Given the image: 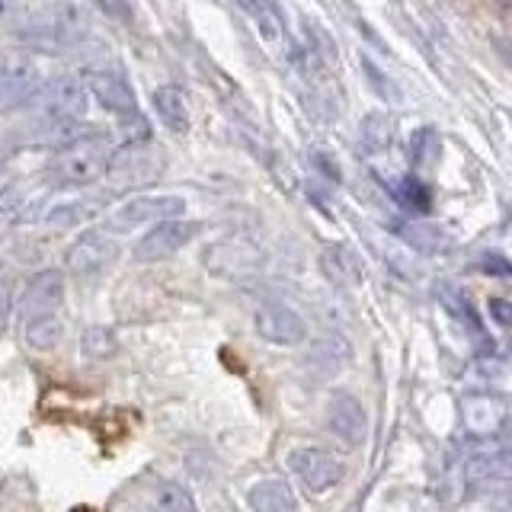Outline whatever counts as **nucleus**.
<instances>
[{
  "label": "nucleus",
  "instance_id": "nucleus-1",
  "mask_svg": "<svg viewBox=\"0 0 512 512\" xmlns=\"http://www.w3.org/2000/svg\"><path fill=\"white\" fill-rule=\"evenodd\" d=\"M16 36L36 52H64L87 36V16L68 0H48L26 16Z\"/></svg>",
  "mask_w": 512,
  "mask_h": 512
},
{
  "label": "nucleus",
  "instance_id": "nucleus-2",
  "mask_svg": "<svg viewBox=\"0 0 512 512\" xmlns=\"http://www.w3.org/2000/svg\"><path fill=\"white\" fill-rule=\"evenodd\" d=\"M112 151L103 144L100 132L87 135L80 141L64 144L55 151V157L48 160V183H55L58 189H77V186H90L96 180H103L106 167H109Z\"/></svg>",
  "mask_w": 512,
  "mask_h": 512
},
{
  "label": "nucleus",
  "instance_id": "nucleus-3",
  "mask_svg": "<svg viewBox=\"0 0 512 512\" xmlns=\"http://www.w3.org/2000/svg\"><path fill=\"white\" fill-rule=\"evenodd\" d=\"M29 103L36 106L45 125H71L87 116L90 93L77 74H58L52 80H45V84H39Z\"/></svg>",
  "mask_w": 512,
  "mask_h": 512
},
{
  "label": "nucleus",
  "instance_id": "nucleus-4",
  "mask_svg": "<svg viewBox=\"0 0 512 512\" xmlns=\"http://www.w3.org/2000/svg\"><path fill=\"white\" fill-rule=\"evenodd\" d=\"M288 471L311 496H324L327 490L340 487L346 477V461L320 445H298L288 452Z\"/></svg>",
  "mask_w": 512,
  "mask_h": 512
},
{
  "label": "nucleus",
  "instance_id": "nucleus-5",
  "mask_svg": "<svg viewBox=\"0 0 512 512\" xmlns=\"http://www.w3.org/2000/svg\"><path fill=\"white\" fill-rule=\"evenodd\" d=\"M199 234H202L199 221H189V218L157 221V224H151V228H144V234L132 244V256H135V263L170 260L173 253H180L183 247H189Z\"/></svg>",
  "mask_w": 512,
  "mask_h": 512
},
{
  "label": "nucleus",
  "instance_id": "nucleus-6",
  "mask_svg": "<svg viewBox=\"0 0 512 512\" xmlns=\"http://www.w3.org/2000/svg\"><path fill=\"white\" fill-rule=\"evenodd\" d=\"M186 202L180 196H135L122 202L116 212L106 218V234H128L138 228H151L157 221L183 218Z\"/></svg>",
  "mask_w": 512,
  "mask_h": 512
},
{
  "label": "nucleus",
  "instance_id": "nucleus-7",
  "mask_svg": "<svg viewBox=\"0 0 512 512\" xmlns=\"http://www.w3.org/2000/svg\"><path fill=\"white\" fill-rule=\"evenodd\" d=\"M119 253H122V247L112 234L87 231V234H80L68 250H64V269L77 279H93V276H100L106 266L116 263Z\"/></svg>",
  "mask_w": 512,
  "mask_h": 512
},
{
  "label": "nucleus",
  "instance_id": "nucleus-8",
  "mask_svg": "<svg viewBox=\"0 0 512 512\" xmlns=\"http://www.w3.org/2000/svg\"><path fill=\"white\" fill-rule=\"evenodd\" d=\"M253 330L272 346H301L308 343V324L285 301H263L253 311Z\"/></svg>",
  "mask_w": 512,
  "mask_h": 512
},
{
  "label": "nucleus",
  "instance_id": "nucleus-9",
  "mask_svg": "<svg viewBox=\"0 0 512 512\" xmlns=\"http://www.w3.org/2000/svg\"><path fill=\"white\" fill-rule=\"evenodd\" d=\"M327 432L343 448H359L368 436V413L365 404L349 391H333L324 407Z\"/></svg>",
  "mask_w": 512,
  "mask_h": 512
},
{
  "label": "nucleus",
  "instance_id": "nucleus-10",
  "mask_svg": "<svg viewBox=\"0 0 512 512\" xmlns=\"http://www.w3.org/2000/svg\"><path fill=\"white\" fill-rule=\"evenodd\" d=\"M64 272L61 269H42L36 272L20 298V324L29 320H42V317H64Z\"/></svg>",
  "mask_w": 512,
  "mask_h": 512
},
{
  "label": "nucleus",
  "instance_id": "nucleus-11",
  "mask_svg": "<svg viewBox=\"0 0 512 512\" xmlns=\"http://www.w3.org/2000/svg\"><path fill=\"white\" fill-rule=\"evenodd\" d=\"M84 87H87V93L93 96V100L109 112V116L125 119V122L138 119L135 90L125 80L122 71H116V68H93V71H87Z\"/></svg>",
  "mask_w": 512,
  "mask_h": 512
},
{
  "label": "nucleus",
  "instance_id": "nucleus-12",
  "mask_svg": "<svg viewBox=\"0 0 512 512\" xmlns=\"http://www.w3.org/2000/svg\"><path fill=\"white\" fill-rule=\"evenodd\" d=\"M157 173H160V160H157V151H151L148 141H128V148L112 154L106 167V176L128 186L151 183Z\"/></svg>",
  "mask_w": 512,
  "mask_h": 512
},
{
  "label": "nucleus",
  "instance_id": "nucleus-13",
  "mask_svg": "<svg viewBox=\"0 0 512 512\" xmlns=\"http://www.w3.org/2000/svg\"><path fill=\"white\" fill-rule=\"evenodd\" d=\"M349 359H352V349H349V343L343 340V336L340 333H324V336H317V340L311 343L304 365H308V372L317 381H327L333 375H340L343 368L349 365Z\"/></svg>",
  "mask_w": 512,
  "mask_h": 512
},
{
  "label": "nucleus",
  "instance_id": "nucleus-14",
  "mask_svg": "<svg viewBox=\"0 0 512 512\" xmlns=\"http://www.w3.org/2000/svg\"><path fill=\"white\" fill-rule=\"evenodd\" d=\"M42 84L36 68L26 61H7L0 64V112H10L32 100V93Z\"/></svg>",
  "mask_w": 512,
  "mask_h": 512
},
{
  "label": "nucleus",
  "instance_id": "nucleus-15",
  "mask_svg": "<svg viewBox=\"0 0 512 512\" xmlns=\"http://www.w3.org/2000/svg\"><path fill=\"white\" fill-rule=\"evenodd\" d=\"M461 416H464V426H468L474 436H493V432H500V426L506 423V404H503V397H496V394H471V397H464Z\"/></svg>",
  "mask_w": 512,
  "mask_h": 512
},
{
  "label": "nucleus",
  "instance_id": "nucleus-16",
  "mask_svg": "<svg viewBox=\"0 0 512 512\" xmlns=\"http://www.w3.org/2000/svg\"><path fill=\"white\" fill-rule=\"evenodd\" d=\"M250 512H298V496L279 477H263L247 490Z\"/></svg>",
  "mask_w": 512,
  "mask_h": 512
},
{
  "label": "nucleus",
  "instance_id": "nucleus-17",
  "mask_svg": "<svg viewBox=\"0 0 512 512\" xmlns=\"http://www.w3.org/2000/svg\"><path fill=\"white\" fill-rule=\"evenodd\" d=\"M144 512H199L192 493L176 480H154L144 493Z\"/></svg>",
  "mask_w": 512,
  "mask_h": 512
},
{
  "label": "nucleus",
  "instance_id": "nucleus-18",
  "mask_svg": "<svg viewBox=\"0 0 512 512\" xmlns=\"http://www.w3.org/2000/svg\"><path fill=\"white\" fill-rule=\"evenodd\" d=\"M151 103H154L157 119L164 122V128H170L173 135L189 132V106H186V96L180 87H157Z\"/></svg>",
  "mask_w": 512,
  "mask_h": 512
},
{
  "label": "nucleus",
  "instance_id": "nucleus-19",
  "mask_svg": "<svg viewBox=\"0 0 512 512\" xmlns=\"http://www.w3.org/2000/svg\"><path fill=\"white\" fill-rule=\"evenodd\" d=\"M320 266H324V272H327V276L336 285H352V282L362 276L359 260L346 247H330V250H324V256H320Z\"/></svg>",
  "mask_w": 512,
  "mask_h": 512
},
{
  "label": "nucleus",
  "instance_id": "nucleus-20",
  "mask_svg": "<svg viewBox=\"0 0 512 512\" xmlns=\"http://www.w3.org/2000/svg\"><path fill=\"white\" fill-rule=\"evenodd\" d=\"M468 480L474 487H493L506 480V455L503 452H484L468 464Z\"/></svg>",
  "mask_w": 512,
  "mask_h": 512
},
{
  "label": "nucleus",
  "instance_id": "nucleus-21",
  "mask_svg": "<svg viewBox=\"0 0 512 512\" xmlns=\"http://www.w3.org/2000/svg\"><path fill=\"white\" fill-rule=\"evenodd\" d=\"M80 349H84L87 359H112L119 352V336L109 327H87L84 336H80Z\"/></svg>",
  "mask_w": 512,
  "mask_h": 512
},
{
  "label": "nucleus",
  "instance_id": "nucleus-22",
  "mask_svg": "<svg viewBox=\"0 0 512 512\" xmlns=\"http://www.w3.org/2000/svg\"><path fill=\"white\" fill-rule=\"evenodd\" d=\"M13 298H16V276L10 269H0V333L7 330L13 317Z\"/></svg>",
  "mask_w": 512,
  "mask_h": 512
},
{
  "label": "nucleus",
  "instance_id": "nucleus-23",
  "mask_svg": "<svg viewBox=\"0 0 512 512\" xmlns=\"http://www.w3.org/2000/svg\"><path fill=\"white\" fill-rule=\"evenodd\" d=\"M397 196L407 208H413V212H426V208H429V189L420 180H413V176H407L404 186L397 189Z\"/></svg>",
  "mask_w": 512,
  "mask_h": 512
},
{
  "label": "nucleus",
  "instance_id": "nucleus-24",
  "mask_svg": "<svg viewBox=\"0 0 512 512\" xmlns=\"http://www.w3.org/2000/svg\"><path fill=\"white\" fill-rule=\"evenodd\" d=\"M96 7H100L106 16H112V20H128V16H132L128 0H96Z\"/></svg>",
  "mask_w": 512,
  "mask_h": 512
},
{
  "label": "nucleus",
  "instance_id": "nucleus-25",
  "mask_svg": "<svg viewBox=\"0 0 512 512\" xmlns=\"http://www.w3.org/2000/svg\"><path fill=\"white\" fill-rule=\"evenodd\" d=\"M490 308L496 311L493 317H496V320H500V324H509V304H506V301H500V298H493V301H490Z\"/></svg>",
  "mask_w": 512,
  "mask_h": 512
},
{
  "label": "nucleus",
  "instance_id": "nucleus-26",
  "mask_svg": "<svg viewBox=\"0 0 512 512\" xmlns=\"http://www.w3.org/2000/svg\"><path fill=\"white\" fill-rule=\"evenodd\" d=\"M13 10H16V0H0V20H7Z\"/></svg>",
  "mask_w": 512,
  "mask_h": 512
},
{
  "label": "nucleus",
  "instance_id": "nucleus-27",
  "mask_svg": "<svg viewBox=\"0 0 512 512\" xmlns=\"http://www.w3.org/2000/svg\"><path fill=\"white\" fill-rule=\"evenodd\" d=\"M7 215H10V205L0 199V221H7Z\"/></svg>",
  "mask_w": 512,
  "mask_h": 512
},
{
  "label": "nucleus",
  "instance_id": "nucleus-28",
  "mask_svg": "<svg viewBox=\"0 0 512 512\" xmlns=\"http://www.w3.org/2000/svg\"><path fill=\"white\" fill-rule=\"evenodd\" d=\"M237 4L244 7V10H256V4H253V0H237Z\"/></svg>",
  "mask_w": 512,
  "mask_h": 512
},
{
  "label": "nucleus",
  "instance_id": "nucleus-29",
  "mask_svg": "<svg viewBox=\"0 0 512 512\" xmlns=\"http://www.w3.org/2000/svg\"><path fill=\"white\" fill-rule=\"evenodd\" d=\"M0 173H4V154H0Z\"/></svg>",
  "mask_w": 512,
  "mask_h": 512
}]
</instances>
